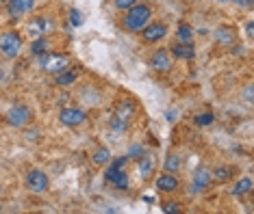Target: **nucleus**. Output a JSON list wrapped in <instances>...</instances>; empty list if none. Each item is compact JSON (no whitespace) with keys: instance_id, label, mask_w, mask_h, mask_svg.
<instances>
[{"instance_id":"nucleus-23","label":"nucleus","mask_w":254,"mask_h":214,"mask_svg":"<svg viewBox=\"0 0 254 214\" xmlns=\"http://www.w3.org/2000/svg\"><path fill=\"white\" fill-rule=\"evenodd\" d=\"M233 169L230 167H219V169L215 171V180H219V182H226V180H230L233 177Z\"/></svg>"},{"instance_id":"nucleus-22","label":"nucleus","mask_w":254,"mask_h":214,"mask_svg":"<svg viewBox=\"0 0 254 214\" xmlns=\"http://www.w3.org/2000/svg\"><path fill=\"white\" fill-rule=\"evenodd\" d=\"M31 50H33V54L42 56V54H44V52H46V50H48V42H46V39H44V37H39V39H37V42H35V43H33V45H31Z\"/></svg>"},{"instance_id":"nucleus-11","label":"nucleus","mask_w":254,"mask_h":214,"mask_svg":"<svg viewBox=\"0 0 254 214\" xmlns=\"http://www.w3.org/2000/svg\"><path fill=\"white\" fill-rule=\"evenodd\" d=\"M157 188L163 190V193H174L178 188V180L172 175V173H165V175L157 177Z\"/></svg>"},{"instance_id":"nucleus-5","label":"nucleus","mask_w":254,"mask_h":214,"mask_svg":"<svg viewBox=\"0 0 254 214\" xmlns=\"http://www.w3.org/2000/svg\"><path fill=\"white\" fill-rule=\"evenodd\" d=\"M7 121L13 128H22V126H26L28 121H31V111H28L24 104H15L13 108H9Z\"/></svg>"},{"instance_id":"nucleus-10","label":"nucleus","mask_w":254,"mask_h":214,"mask_svg":"<svg viewBox=\"0 0 254 214\" xmlns=\"http://www.w3.org/2000/svg\"><path fill=\"white\" fill-rule=\"evenodd\" d=\"M33 4H35V0H9V13L13 17H20L22 13H28Z\"/></svg>"},{"instance_id":"nucleus-19","label":"nucleus","mask_w":254,"mask_h":214,"mask_svg":"<svg viewBox=\"0 0 254 214\" xmlns=\"http://www.w3.org/2000/svg\"><path fill=\"white\" fill-rule=\"evenodd\" d=\"M250 190H252V180L250 177H241V180L235 184L233 195H246V193H250Z\"/></svg>"},{"instance_id":"nucleus-6","label":"nucleus","mask_w":254,"mask_h":214,"mask_svg":"<svg viewBox=\"0 0 254 214\" xmlns=\"http://www.w3.org/2000/svg\"><path fill=\"white\" fill-rule=\"evenodd\" d=\"M141 31H143V39H146L148 43H154V42H161L167 35V26L161 24V22H152V24L143 26Z\"/></svg>"},{"instance_id":"nucleus-4","label":"nucleus","mask_w":254,"mask_h":214,"mask_svg":"<svg viewBox=\"0 0 254 214\" xmlns=\"http://www.w3.org/2000/svg\"><path fill=\"white\" fill-rule=\"evenodd\" d=\"M26 186L33 193H46L48 190V175L39 169H33L26 173Z\"/></svg>"},{"instance_id":"nucleus-9","label":"nucleus","mask_w":254,"mask_h":214,"mask_svg":"<svg viewBox=\"0 0 254 214\" xmlns=\"http://www.w3.org/2000/svg\"><path fill=\"white\" fill-rule=\"evenodd\" d=\"M59 119H61V124H65V126H80L87 119V115L83 111H78V108H63Z\"/></svg>"},{"instance_id":"nucleus-32","label":"nucleus","mask_w":254,"mask_h":214,"mask_svg":"<svg viewBox=\"0 0 254 214\" xmlns=\"http://www.w3.org/2000/svg\"><path fill=\"white\" fill-rule=\"evenodd\" d=\"M246 97H248V102L252 104V86H248V89H246Z\"/></svg>"},{"instance_id":"nucleus-3","label":"nucleus","mask_w":254,"mask_h":214,"mask_svg":"<svg viewBox=\"0 0 254 214\" xmlns=\"http://www.w3.org/2000/svg\"><path fill=\"white\" fill-rule=\"evenodd\" d=\"M39 67H42L44 72L59 74V72H63V69H67V56H63V54H48V52H44V54L39 56Z\"/></svg>"},{"instance_id":"nucleus-37","label":"nucleus","mask_w":254,"mask_h":214,"mask_svg":"<svg viewBox=\"0 0 254 214\" xmlns=\"http://www.w3.org/2000/svg\"><path fill=\"white\" fill-rule=\"evenodd\" d=\"M0 2H4V0H0Z\"/></svg>"},{"instance_id":"nucleus-28","label":"nucleus","mask_w":254,"mask_h":214,"mask_svg":"<svg viewBox=\"0 0 254 214\" xmlns=\"http://www.w3.org/2000/svg\"><path fill=\"white\" fill-rule=\"evenodd\" d=\"M143 154V147L141 145H132L128 149V158H139V156Z\"/></svg>"},{"instance_id":"nucleus-1","label":"nucleus","mask_w":254,"mask_h":214,"mask_svg":"<svg viewBox=\"0 0 254 214\" xmlns=\"http://www.w3.org/2000/svg\"><path fill=\"white\" fill-rule=\"evenodd\" d=\"M126 11H128V13L124 15V28L130 33L141 31L150 22V15H152V9H150L148 4H132V7Z\"/></svg>"},{"instance_id":"nucleus-25","label":"nucleus","mask_w":254,"mask_h":214,"mask_svg":"<svg viewBox=\"0 0 254 214\" xmlns=\"http://www.w3.org/2000/svg\"><path fill=\"white\" fill-rule=\"evenodd\" d=\"M213 115L211 113H200V115H195V124L198 126H211L213 124Z\"/></svg>"},{"instance_id":"nucleus-18","label":"nucleus","mask_w":254,"mask_h":214,"mask_svg":"<svg viewBox=\"0 0 254 214\" xmlns=\"http://www.w3.org/2000/svg\"><path fill=\"white\" fill-rule=\"evenodd\" d=\"M28 33H31L33 37H42V35L46 33V22L42 20V17H37V20H33L31 24H28Z\"/></svg>"},{"instance_id":"nucleus-8","label":"nucleus","mask_w":254,"mask_h":214,"mask_svg":"<svg viewBox=\"0 0 254 214\" xmlns=\"http://www.w3.org/2000/svg\"><path fill=\"white\" fill-rule=\"evenodd\" d=\"M150 65H152V69H157V72H170L172 69V56L167 50H157L152 54V61H150Z\"/></svg>"},{"instance_id":"nucleus-34","label":"nucleus","mask_w":254,"mask_h":214,"mask_svg":"<svg viewBox=\"0 0 254 214\" xmlns=\"http://www.w3.org/2000/svg\"><path fill=\"white\" fill-rule=\"evenodd\" d=\"M2 76H4V74H2V69H0V78H2Z\"/></svg>"},{"instance_id":"nucleus-36","label":"nucleus","mask_w":254,"mask_h":214,"mask_svg":"<svg viewBox=\"0 0 254 214\" xmlns=\"http://www.w3.org/2000/svg\"><path fill=\"white\" fill-rule=\"evenodd\" d=\"M0 210H2V206H0Z\"/></svg>"},{"instance_id":"nucleus-27","label":"nucleus","mask_w":254,"mask_h":214,"mask_svg":"<svg viewBox=\"0 0 254 214\" xmlns=\"http://www.w3.org/2000/svg\"><path fill=\"white\" fill-rule=\"evenodd\" d=\"M113 2H115V7H118V9L126 11V9H130L132 4H137V0H113Z\"/></svg>"},{"instance_id":"nucleus-7","label":"nucleus","mask_w":254,"mask_h":214,"mask_svg":"<svg viewBox=\"0 0 254 214\" xmlns=\"http://www.w3.org/2000/svg\"><path fill=\"white\" fill-rule=\"evenodd\" d=\"M105 180L107 182H111L115 188H120V190H126L128 188V177H126V173L122 169H118V167H109V169L105 171Z\"/></svg>"},{"instance_id":"nucleus-21","label":"nucleus","mask_w":254,"mask_h":214,"mask_svg":"<svg viewBox=\"0 0 254 214\" xmlns=\"http://www.w3.org/2000/svg\"><path fill=\"white\" fill-rule=\"evenodd\" d=\"M215 37H217V42L224 43V45H230L235 42V35H233V31H228V28H219L215 33Z\"/></svg>"},{"instance_id":"nucleus-26","label":"nucleus","mask_w":254,"mask_h":214,"mask_svg":"<svg viewBox=\"0 0 254 214\" xmlns=\"http://www.w3.org/2000/svg\"><path fill=\"white\" fill-rule=\"evenodd\" d=\"M70 22H72V26H80V24H83V15H80L78 9L70 11Z\"/></svg>"},{"instance_id":"nucleus-14","label":"nucleus","mask_w":254,"mask_h":214,"mask_svg":"<svg viewBox=\"0 0 254 214\" xmlns=\"http://www.w3.org/2000/svg\"><path fill=\"white\" fill-rule=\"evenodd\" d=\"M211 184V173L206 169H198L193 175V190L195 193H200V190H204L206 186Z\"/></svg>"},{"instance_id":"nucleus-24","label":"nucleus","mask_w":254,"mask_h":214,"mask_svg":"<svg viewBox=\"0 0 254 214\" xmlns=\"http://www.w3.org/2000/svg\"><path fill=\"white\" fill-rule=\"evenodd\" d=\"M178 167H181V160H178V156L172 154L170 158L165 160V171L167 173H174V171H178Z\"/></svg>"},{"instance_id":"nucleus-2","label":"nucleus","mask_w":254,"mask_h":214,"mask_svg":"<svg viewBox=\"0 0 254 214\" xmlns=\"http://www.w3.org/2000/svg\"><path fill=\"white\" fill-rule=\"evenodd\" d=\"M0 50H2V54L9 56V59L18 56L20 50H22V37L15 31L4 33L2 37H0Z\"/></svg>"},{"instance_id":"nucleus-12","label":"nucleus","mask_w":254,"mask_h":214,"mask_svg":"<svg viewBox=\"0 0 254 214\" xmlns=\"http://www.w3.org/2000/svg\"><path fill=\"white\" fill-rule=\"evenodd\" d=\"M132 115H135V104L128 102V100L120 102V104H118V108H115V117L122 119V121H126V124H128V119L132 117Z\"/></svg>"},{"instance_id":"nucleus-30","label":"nucleus","mask_w":254,"mask_h":214,"mask_svg":"<svg viewBox=\"0 0 254 214\" xmlns=\"http://www.w3.org/2000/svg\"><path fill=\"white\" fill-rule=\"evenodd\" d=\"M237 4H239V7H252V2L254 0H235Z\"/></svg>"},{"instance_id":"nucleus-29","label":"nucleus","mask_w":254,"mask_h":214,"mask_svg":"<svg viewBox=\"0 0 254 214\" xmlns=\"http://www.w3.org/2000/svg\"><path fill=\"white\" fill-rule=\"evenodd\" d=\"M163 210H165V212H178L181 208H178L176 201H172V204H165V206H163Z\"/></svg>"},{"instance_id":"nucleus-33","label":"nucleus","mask_w":254,"mask_h":214,"mask_svg":"<svg viewBox=\"0 0 254 214\" xmlns=\"http://www.w3.org/2000/svg\"><path fill=\"white\" fill-rule=\"evenodd\" d=\"M31 138L35 141V138H37V132H26V141H31Z\"/></svg>"},{"instance_id":"nucleus-16","label":"nucleus","mask_w":254,"mask_h":214,"mask_svg":"<svg viewBox=\"0 0 254 214\" xmlns=\"http://www.w3.org/2000/svg\"><path fill=\"white\" fill-rule=\"evenodd\" d=\"M55 83L59 85V86L74 85V83H76V74H74V72H65V69H63V72H59V74L55 76Z\"/></svg>"},{"instance_id":"nucleus-13","label":"nucleus","mask_w":254,"mask_h":214,"mask_svg":"<svg viewBox=\"0 0 254 214\" xmlns=\"http://www.w3.org/2000/svg\"><path fill=\"white\" fill-rule=\"evenodd\" d=\"M137 160H139L141 177H143V180H148V177L152 175V171H154V158H152V154H141Z\"/></svg>"},{"instance_id":"nucleus-20","label":"nucleus","mask_w":254,"mask_h":214,"mask_svg":"<svg viewBox=\"0 0 254 214\" xmlns=\"http://www.w3.org/2000/svg\"><path fill=\"white\" fill-rule=\"evenodd\" d=\"M176 37H178V42H181V43H191V37H193V31H191V26H187V24H181V26H178V33H176Z\"/></svg>"},{"instance_id":"nucleus-17","label":"nucleus","mask_w":254,"mask_h":214,"mask_svg":"<svg viewBox=\"0 0 254 214\" xmlns=\"http://www.w3.org/2000/svg\"><path fill=\"white\" fill-rule=\"evenodd\" d=\"M109 160H111V154H109V149H107V147L96 149L94 156H91V163H94V165H107Z\"/></svg>"},{"instance_id":"nucleus-35","label":"nucleus","mask_w":254,"mask_h":214,"mask_svg":"<svg viewBox=\"0 0 254 214\" xmlns=\"http://www.w3.org/2000/svg\"><path fill=\"white\" fill-rule=\"evenodd\" d=\"M219 2H228V0H219Z\"/></svg>"},{"instance_id":"nucleus-15","label":"nucleus","mask_w":254,"mask_h":214,"mask_svg":"<svg viewBox=\"0 0 254 214\" xmlns=\"http://www.w3.org/2000/svg\"><path fill=\"white\" fill-rule=\"evenodd\" d=\"M172 54H174L176 59H193V56H195V48L191 43H181V42H178L174 48H172Z\"/></svg>"},{"instance_id":"nucleus-31","label":"nucleus","mask_w":254,"mask_h":214,"mask_svg":"<svg viewBox=\"0 0 254 214\" xmlns=\"http://www.w3.org/2000/svg\"><path fill=\"white\" fill-rule=\"evenodd\" d=\"M252 31H254L252 22H248V26H246V35H248V37H252Z\"/></svg>"}]
</instances>
